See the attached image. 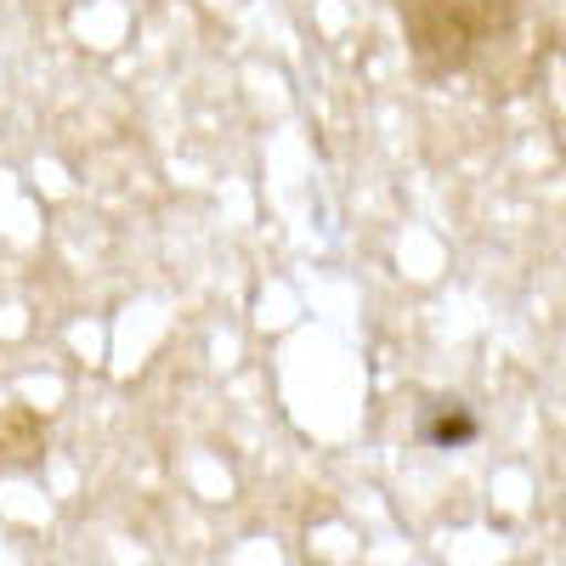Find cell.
<instances>
[{
    "mask_svg": "<svg viewBox=\"0 0 566 566\" xmlns=\"http://www.w3.org/2000/svg\"><path fill=\"white\" fill-rule=\"evenodd\" d=\"M45 453V419L29 402L0 408V470H29Z\"/></svg>",
    "mask_w": 566,
    "mask_h": 566,
    "instance_id": "obj_2",
    "label": "cell"
},
{
    "mask_svg": "<svg viewBox=\"0 0 566 566\" xmlns=\"http://www.w3.org/2000/svg\"><path fill=\"white\" fill-rule=\"evenodd\" d=\"M397 12L424 74H464L510 29V0H397Z\"/></svg>",
    "mask_w": 566,
    "mask_h": 566,
    "instance_id": "obj_1",
    "label": "cell"
},
{
    "mask_svg": "<svg viewBox=\"0 0 566 566\" xmlns=\"http://www.w3.org/2000/svg\"><path fill=\"white\" fill-rule=\"evenodd\" d=\"M419 437L431 448H464L470 437H476V419H470L464 402H431L419 413Z\"/></svg>",
    "mask_w": 566,
    "mask_h": 566,
    "instance_id": "obj_3",
    "label": "cell"
}]
</instances>
